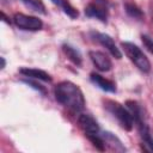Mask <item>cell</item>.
Returning <instances> with one entry per match:
<instances>
[{
    "mask_svg": "<svg viewBox=\"0 0 153 153\" xmlns=\"http://www.w3.org/2000/svg\"><path fill=\"white\" fill-rule=\"evenodd\" d=\"M54 96L61 105L69 109L71 111L79 112L85 108L84 94L79 86L73 84L72 81L65 80L59 82L54 87Z\"/></svg>",
    "mask_w": 153,
    "mask_h": 153,
    "instance_id": "1",
    "label": "cell"
},
{
    "mask_svg": "<svg viewBox=\"0 0 153 153\" xmlns=\"http://www.w3.org/2000/svg\"><path fill=\"white\" fill-rule=\"evenodd\" d=\"M105 109L117 120L118 124L127 131H130L134 127V118L130 111L118 102L105 100Z\"/></svg>",
    "mask_w": 153,
    "mask_h": 153,
    "instance_id": "2",
    "label": "cell"
},
{
    "mask_svg": "<svg viewBox=\"0 0 153 153\" xmlns=\"http://www.w3.org/2000/svg\"><path fill=\"white\" fill-rule=\"evenodd\" d=\"M122 49L124 50L126 55L129 57V60L143 73H148L151 71V62L147 59V56L143 54V51L134 43L131 42H122L121 43Z\"/></svg>",
    "mask_w": 153,
    "mask_h": 153,
    "instance_id": "3",
    "label": "cell"
},
{
    "mask_svg": "<svg viewBox=\"0 0 153 153\" xmlns=\"http://www.w3.org/2000/svg\"><path fill=\"white\" fill-rule=\"evenodd\" d=\"M109 1L108 0H92L85 7V14L90 18H96L103 23H106L109 14Z\"/></svg>",
    "mask_w": 153,
    "mask_h": 153,
    "instance_id": "4",
    "label": "cell"
},
{
    "mask_svg": "<svg viewBox=\"0 0 153 153\" xmlns=\"http://www.w3.org/2000/svg\"><path fill=\"white\" fill-rule=\"evenodd\" d=\"M13 23L17 27L25 31H38L43 27V22L39 18L24 13H16L13 16Z\"/></svg>",
    "mask_w": 153,
    "mask_h": 153,
    "instance_id": "5",
    "label": "cell"
},
{
    "mask_svg": "<svg viewBox=\"0 0 153 153\" xmlns=\"http://www.w3.org/2000/svg\"><path fill=\"white\" fill-rule=\"evenodd\" d=\"M92 37L104 48H106V50L116 59H121L122 57V53L120 51V49L117 48V45L115 44V41L111 38V36L106 35V33H102V32H92Z\"/></svg>",
    "mask_w": 153,
    "mask_h": 153,
    "instance_id": "6",
    "label": "cell"
},
{
    "mask_svg": "<svg viewBox=\"0 0 153 153\" xmlns=\"http://www.w3.org/2000/svg\"><path fill=\"white\" fill-rule=\"evenodd\" d=\"M79 127L82 129L86 136L99 134V124L96 121V118L90 114H81L78 118Z\"/></svg>",
    "mask_w": 153,
    "mask_h": 153,
    "instance_id": "7",
    "label": "cell"
},
{
    "mask_svg": "<svg viewBox=\"0 0 153 153\" xmlns=\"http://www.w3.org/2000/svg\"><path fill=\"white\" fill-rule=\"evenodd\" d=\"M88 56L92 61V63L96 66V68L100 72H108L111 69L112 67V62L110 60V57L102 51L98 50H91L88 53Z\"/></svg>",
    "mask_w": 153,
    "mask_h": 153,
    "instance_id": "8",
    "label": "cell"
},
{
    "mask_svg": "<svg viewBox=\"0 0 153 153\" xmlns=\"http://www.w3.org/2000/svg\"><path fill=\"white\" fill-rule=\"evenodd\" d=\"M90 80L94 86H97L98 88H100L105 92H111V93L116 92V84L114 81L109 80V79H105L100 74L91 73L90 74Z\"/></svg>",
    "mask_w": 153,
    "mask_h": 153,
    "instance_id": "9",
    "label": "cell"
},
{
    "mask_svg": "<svg viewBox=\"0 0 153 153\" xmlns=\"http://www.w3.org/2000/svg\"><path fill=\"white\" fill-rule=\"evenodd\" d=\"M19 73L26 78H31V79H36V80H42V81H51V76L42 71V69H37V68H29V67H22L19 68Z\"/></svg>",
    "mask_w": 153,
    "mask_h": 153,
    "instance_id": "10",
    "label": "cell"
},
{
    "mask_svg": "<svg viewBox=\"0 0 153 153\" xmlns=\"http://www.w3.org/2000/svg\"><path fill=\"white\" fill-rule=\"evenodd\" d=\"M62 50H63V53H65V55L67 56L68 60H71L76 66H81L82 57H81L80 51L76 48L72 47L71 44H63L62 45Z\"/></svg>",
    "mask_w": 153,
    "mask_h": 153,
    "instance_id": "11",
    "label": "cell"
},
{
    "mask_svg": "<svg viewBox=\"0 0 153 153\" xmlns=\"http://www.w3.org/2000/svg\"><path fill=\"white\" fill-rule=\"evenodd\" d=\"M50 1H51L53 4H55L56 6H59V7L63 11V13L67 14L69 18H72V19L78 18V16H79L78 10L74 8L67 0H50Z\"/></svg>",
    "mask_w": 153,
    "mask_h": 153,
    "instance_id": "12",
    "label": "cell"
},
{
    "mask_svg": "<svg viewBox=\"0 0 153 153\" xmlns=\"http://www.w3.org/2000/svg\"><path fill=\"white\" fill-rule=\"evenodd\" d=\"M124 11H126V13L130 17V18H133V19H136V20H142L143 19V12L134 4V2H126L124 4Z\"/></svg>",
    "mask_w": 153,
    "mask_h": 153,
    "instance_id": "13",
    "label": "cell"
},
{
    "mask_svg": "<svg viewBox=\"0 0 153 153\" xmlns=\"http://www.w3.org/2000/svg\"><path fill=\"white\" fill-rule=\"evenodd\" d=\"M20 1L31 11H35V12H38V13H42V14L47 13L45 6L41 0H20Z\"/></svg>",
    "mask_w": 153,
    "mask_h": 153,
    "instance_id": "14",
    "label": "cell"
},
{
    "mask_svg": "<svg viewBox=\"0 0 153 153\" xmlns=\"http://www.w3.org/2000/svg\"><path fill=\"white\" fill-rule=\"evenodd\" d=\"M87 139L92 142V145L99 149V151H104L105 149V140L99 135V134H94V135H88Z\"/></svg>",
    "mask_w": 153,
    "mask_h": 153,
    "instance_id": "15",
    "label": "cell"
},
{
    "mask_svg": "<svg viewBox=\"0 0 153 153\" xmlns=\"http://www.w3.org/2000/svg\"><path fill=\"white\" fill-rule=\"evenodd\" d=\"M22 81H23V82H25L26 85H29L30 87H32L33 90L38 91V92H39V93H42V94H45V93H47L45 87H44V86H42L41 84H38L37 81H33L31 78H29V79H23Z\"/></svg>",
    "mask_w": 153,
    "mask_h": 153,
    "instance_id": "16",
    "label": "cell"
},
{
    "mask_svg": "<svg viewBox=\"0 0 153 153\" xmlns=\"http://www.w3.org/2000/svg\"><path fill=\"white\" fill-rule=\"evenodd\" d=\"M141 41H142L145 48H146L151 54H153V38L149 37L148 35H141Z\"/></svg>",
    "mask_w": 153,
    "mask_h": 153,
    "instance_id": "17",
    "label": "cell"
},
{
    "mask_svg": "<svg viewBox=\"0 0 153 153\" xmlns=\"http://www.w3.org/2000/svg\"><path fill=\"white\" fill-rule=\"evenodd\" d=\"M0 60H1V69H4L5 68V66H6V61H5V57H0Z\"/></svg>",
    "mask_w": 153,
    "mask_h": 153,
    "instance_id": "18",
    "label": "cell"
},
{
    "mask_svg": "<svg viewBox=\"0 0 153 153\" xmlns=\"http://www.w3.org/2000/svg\"><path fill=\"white\" fill-rule=\"evenodd\" d=\"M1 16H2V18H4V19H2V20H4V22H6V23H8V24H10V23H11V22H10V20H8V18H7V17H6V14H5V13H4V12H1Z\"/></svg>",
    "mask_w": 153,
    "mask_h": 153,
    "instance_id": "19",
    "label": "cell"
}]
</instances>
